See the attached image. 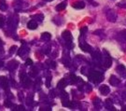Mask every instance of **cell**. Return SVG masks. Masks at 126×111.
I'll list each match as a JSON object with an SVG mask.
<instances>
[{"label":"cell","instance_id":"9a60e30c","mask_svg":"<svg viewBox=\"0 0 126 111\" xmlns=\"http://www.w3.org/2000/svg\"><path fill=\"white\" fill-rule=\"evenodd\" d=\"M27 27L30 30H35V29L37 28V22L35 20H31V21H29L28 23H27Z\"/></svg>","mask_w":126,"mask_h":111},{"label":"cell","instance_id":"f35d334b","mask_svg":"<svg viewBox=\"0 0 126 111\" xmlns=\"http://www.w3.org/2000/svg\"><path fill=\"white\" fill-rule=\"evenodd\" d=\"M122 99H123L124 101H126V92H123V93H122Z\"/></svg>","mask_w":126,"mask_h":111},{"label":"cell","instance_id":"1f68e13d","mask_svg":"<svg viewBox=\"0 0 126 111\" xmlns=\"http://www.w3.org/2000/svg\"><path fill=\"white\" fill-rule=\"evenodd\" d=\"M120 36H122L123 39L126 40V29H125V30H122V31L120 33Z\"/></svg>","mask_w":126,"mask_h":111},{"label":"cell","instance_id":"cb8c5ba5","mask_svg":"<svg viewBox=\"0 0 126 111\" xmlns=\"http://www.w3.org/2000/svg\"><path fill=\"white\" fill-rule=\"evenodd\" d=\"M118 7L122 8V9H126V0H122L121 2H119L117 4Z\"/></svg>","mask_w":126,"mask_h":111},{"label":"cell","instance_id":"b9f144b4","mask_svg":"<svg viewBox=\"0 0 126 111\" xmlns=\"http://www.w3.org/2000/svg\"><path fill=\"white\" fill-rule=\"evenodd\" d=\"M2 66H3V62H2V61H0V68H1Z\"/></svg>","mask_w":126,"mask_h":111},{"label":"cell","instance_id":"74e56055","mask_svg":"<svg viewBox=\"0 0 126 111\" xmlns=\"http://www.w3.org/2000/svg\"><path fill=\"white\" fill-rule=\"evenodd\" d=\"M4 56V49L0 48V58H2Z\"/></svg>","mask_w":126,"mask_h":111},{"label":"cell","instance_id":"7a4b0ae2","mask_svg":"<svg viewBox=\"0 0 126 111\" xmlns=\"http://www.w3.org/2000/svg\"><path fill=\"white\" fill-rule=\"evenodd\" d=\"M89 79L91 81H93L94 83H99L100 81L103 80V75H102V73L98 71H92L89 74Z\"/></svg>","mask_w":126,"mask_h":111},{"label":"cell","instance_id":"484cf974","mask_svg":"<svg viewBox=\"0 0 126 111\" xmlns=\"http://www.w3.org/2000/svg\"><path fill=\"white\" fill-rule=\"evenodd\" d=\"M61 98H62V101H65V100H68V95L65 92H62L61 93Z\"/></svg>","mask_w":126,"mask_h":111},{"label":"cell","instance_id":"8fae6325","mask_svg":"<svg viewBox=\"0 0 126 111\" xmlns=\"http://www.w3.org/2000/svg\"><path fill=\"white\" fill-rule=\"evenodd\" d=\"M99 92L103 95H108V93H110V88L108 87V85H101L99 87Z\"/></svg>","mask_w":126,"mask_h":111},{"label":"cell","instance_id":"f1b7e54d","mask_svg":"<svg viewBox=\"0 0 126 111\" xmlns=\"http://www.w3.org/2000/svg\"><path fill=\"white\" fill-rule=\"evenodd\" d=\"M16 50H17V47L16 46H12L10 49H9V54H13L16 52Z\"/></svg>","mask_w":126,"mask_h":111},{"label":"cell","instance_id":"603a6c76","mask_svg":"<svg viewBox=\"0 0 126 111\" xmlns=\"http://www.w3.org/2000/svg\"><path fill=\"white\" fill-rule=\"evenodd\" d=\"M46 63L48 64V66L50 67V68H52V69H54V68L56 67V63H55V62H53V61H47Z\"/></svg>","mask_w":126,"mask_h":111},{"label":"cell","instance_id":"5bb4252c","mask_svg":"<svg viewBox=\"0 0 126 111\" xmlns=\"http://www.w3.org/2000/svg\"><path fill=\"white\" fill-rule=\"evenodd\" d=\"M73 8L76 9H82L85 8V3L83 1H77L72 5Z\"/></svg>","mask_w":126,"mask_h":111},{"label":"cell","instance_id":"7402d4cb","mask_svg":"<svg viewBox=\"0 0 126 111\" xmlns=\"http://www.w3.org/2000/svg\"><path fill=\"white\" fill-rule=\"evenodd\" d=\"M32 18L36 19V21H38V22H42V21L44 20V16H43L42 14H37V15H34V16H32Z\"/></svg>","mask_w":126,"mask_h":111},{"label":"cell","instance_id":"ba28073f","mask_svg":"<svg viewBox=\"0 0 126 111\" xmlns=\"http://www.w3.org/2000/svg\"><path fill=\"white\" fill-rule=\"evenodd\" d=\"M0 87L5 90L9 89V81H8V79L4 76L0 77Z\"/></svg>","mask_w":126,"mask_h":111},{"label":"cell","instance_id":"ffe728a7","mask_svg":"<svg viewBox=\"0 0 126 111\" xmlns=\"http://www.w3.org/2000/svg\"><path fill=\"white\" fill-rule=\"evenodd\" d=\"M8 9V5L5 2V0H0V10L6 11Z\"/></svg>","mask_w":126,"mask_h":111},{"label":"cell","instance_id":"4dcf8cb0","mask_svg":"<svg viewBox=\"0 0 126 111\" xmlns=\"http://www.w3.org/2000/svg\"><path fill=\"white\" fill-rule=\"evenodd\" d=\"M95 35H97V36H105V33L103 31H101V30H97V31L94 32Z\"/></svg>","mask_w":126,"mask_h":111},{"label":"cell","instance_id":"e575fe53","mask_svg":"<svg viewBox=\"0 0 126 111\" xmlns=\"http://www.w3.org/2000/svg\"><path fill=\"white\" fill-rule=\"evenodd\" d=\"M25 64L26 65H32L33 64V61H32L31 59H27L26 61H25Z\"/></svg>","mask_w":126,"mask_h":111},{"label":"cell","instance_id":"836d02e7","mask_svg":"<svg viewBox=\"0 0 126 111\" xmlns=\"http://www.w3.org/2000/svg\"><path fill=\"white\" fill-rule=\"evenodd\" d=\"M88 31V29H87V27H83V28H82V29H81L80 30V34H81V36H84V34H85L86 32Z\"/></svg>","mask_w":126,"mask_h":111},{"label":"cell","instance_id":"52a82bcc","mask_svg":"<svg viewBox=\"0 0 126 111\" xmlns=\"http://www.w3.org/2000/svg\"><path fill=\"white\" fill-rule=\"evenodd\" d=\"M118 74L121 76L122 78H126V67L122 64H119L116 68Z\"/></svg>","mask_w":126,"mask_h":111},{"label":"cell","instance_id":"83f0119b","mask_svg":"<svg viewBox=\"0 0 126 111\" xmlns=\"http://www.w3.org/2000/svg\"><path fill=\"white\" fill-rule=\"evenodd\" d=\"M5 24V17L3 15H0V28L4 26Z\"/></svg>","mask_w":126,"mask_h":111},{"label":"cell","instance_id":"4316f807","mask_svg":"<svg viewBox=\"0 0 126 111\" xmlns=\"http://www.w3.org/2000/svg\"><path fill=\"white\" fill-rule=\"evenodd\" d=\"M32 103H33V96H32V95H29L26 99V105L27 106H31Z\"/></svg>","mask_w":126,"mask_h":111},{"label":"cell","instance_id":"f546056e","mask_svg":"<svg viewBox=\"0 0 126 111\" xmlns=\"http://www.w3.org/2000/svg\"><path fill=\"white\" fill-rule=\"evenodd\" d=\"M36 75H37V70H36V68L32 69L31 72H30V76H32V77H36Z\"/></svg>","mask_w":126,"mask_h":111},{"label":"cell","instance_id":"277c9868","mask_svg":"<svg viewBox=\"0 0 126 111\" xmlns=\"http://www.w3.org/2000/svg\"><path fill=\"white\" fill-rule=\"evenodd\" d=\"M20 78H21V82L23 83L26 88H28L30 85H31V83H32V81H31V79L27 77L24 73H23V74H21L20 75Z\"/></svg>","mask_w":126,"mask_h":111},{"label":"cell","instance_id":"60d3db41","mask_svg":"<svg viewBox=\"0 0 126 111\" xmlns=\"http://www.w3.org/2000/svg\"><path fill=\"white\" fill-rule=\"evenodd\" d=\"M2 45H3V41H2V39L0 38V47H2Z\"/></svg>","mask_w":126,"mask_h":111},{"label":"cell","instance_id":"8992f818","mask_svg":"<svg viewBox=\"0 0 126 111\" xmlns=\"http://www.w3.org/2000/svg\"><path fill=\"white\" fill-rule=\"evenodd\" d=\"M19 65V63L17 61H15V60H11V61H9L8 63V64H7V68L9 69V71H14Z\"/></svg>","mask_w":126,"mask_h":111},{"label":"cell","instance_id":"7c38bea8","mask_svg":"<svg viewBox=\"0 0 126 111\" xmlns=\"http://www.w3.org/2000/svg\"><path fill=\"white\" fill-rule=\"evenodd\" d=\"M105 107H106L108 110H116L114 106H113V103L111 99H107V100L105 101Z\"/></svg>","mask_w":126,"mask_h":111},{"label":"cell","instance_id":"44dd1931","mask_svg":"<svg viewBox=\"0 0 126 111\" xmlns=\"http://www.w3.org/2000/svg\"><path fill=\"white\" fill-rule=\"evenodd\" d=\"M94 107L96 108H100V107H102V102H101V100H100L99 98H95L94 100Z\"/></svg>","mask_w":126,"mask_h":111},{"label":"cell","instance_id":"8d00e7d4","mask_svg":"<svg viewBox=\"0 0 126 111\" xmlns=\"http://www.w3.org/2000/svg\"><path fill=\"white\" fill-rule=\"evenodd\" d=\"M17 108H18L17 110H21V111L25 110V109H24V107H23V106H19V107H17Z\"/></svg>","mask_w":126,"mask_h":111},{"label":"cell","instance_id":"4fadbf2b","mask_svg":"<svg viewBox=\"0 0 126 111\" xmlns=\"http://www.w3.org/2000/svg\"><path fill=\"white\" fill-rule=\"evenodd\" d=\"M109 83L112 86H117L121 83V79L119 78H117L116 76H111L110 79H109Z\"/></svg>","mask_w":126,"mask_h":111},{"label":"cell","instance_id":"d4e9b609","mask_svg":"<svg viewBox=\"0 0 126 111\" xmlns=\"http://www.w3.org/2000/svg\"><path fill=\"white\" fill-rule=\"evenodd\" d=\"M4 106L7 107H12V102H11L9 99H6L4 102Z\"/></svg>","mask_w":126,"mask_h":111},{"label":"cell","instance_id":"d590c367","mask_svg":"<svg viewBox=\"0 0 126 111\" xmlns=\"http://www.w3.org/2000/svg\"><path fill=\"white\" fill-rule=\"evenodd\" d=\"M23 93H19V99L21 100V101H23Z\"/></svg>","mask_w":126,"mask_h":111},{"label":"cell","instance_id":"d6a6232c","mask_svg":"<svg viewBox=\"0 0 126 111\" xmlns=\"http://www.w3.org/2000/svg\"><path fill=\"white\" fill-rule=\"evenodd\" d=\"M50 79H51V77H48L47 78V81H46V85H47V87H49L50 88Z\"/></svg>","mask_w":126,"mask_h":111},{"label":"cell","instance_id":"2e32d148","mask_svg":"<svg viewBox=\"0 0 126 111\" xmlns=\"http://www.w3.org/2000/svg\"><path fill=\"white\" fill-rule=\"evenodd\" d=\"M66 85H67V81L64 79H62L60 80L58 82V85H57V88L58 89H61L63 90V88H65L66 87Z\"/></svg>","mask_w":126,"mask_h":111},{"label":"cell","instance_id":"ee69618b","mask_svg":"<svg viewBox=\"0 0 126 111\" xmlns=\"http://www.w3.org/2000/svg\"><path fill=\"white\" fill-rule=\"evenodd\" d=\"M122 108H123V110H126V106H125V107H123Z\"/></svg>","mask_w":126,"mask_h":111},{"label":"cell","instance_id":"30bf717a","mask_svg":"<svg viewBox=\"0 0 126 111\" xmlns=\"http://www.w3.org/2000/svg\"><path fill=\"white\" fill-rule=\"evenodd\" d=\"M106 54H107V56L103 58L104 59V65H105V67L108 68V67L111 66V64H112V60H111L110 56L107 53V51H106Z\"/></svg>","mask_w":126,"mask_h":111},{"label":"cell","instance_id":"6da1fadb","mask_svg":"<svg viewBox=\"0 0 126 111\" xmlns=\"http://www.w3.org/2000/svg\"><path fill=\"white\" fill-rule=\"evenodd\" d=\"M62 37H63V39H64V41L66 42V45L68 46V48L69 49H72L73 47H74V44L72 43L73 41V36L72 35H71V33L69 31H63V33H62Z\"/></svg>","mask_w":126,"mask_h":111},{"label":"cell","instance_id":"5b68a950","mask_svg":"<svg viewBox=\"0 0 126 111\" xmlns=\"http://www.w3.org/2000/svg\"><path fill=\"white\" fill-rule=\"evenodd\" d=\"M79 47H80V49H82L83 51H85V52H93V48H92L89 44H87L86 42H84V41H80Z\"/></svg>","mask_w":126,"mask_h":111},{"label":"cell","instance_id":"ac0fdd59","mask_svg":"<svg viewBox=\"0 0 126 111\" xmlns=\"http://www.w3.org/2000/svg\"><path fill=\"white\" fill-rule=\"evenodd\" d=\"M50 38H51V35L48 32H45L41 35V40H43V41H49Z\"/></svg>","mask_w":126,"mask_h":111},{"label":"cell","instance_id":"e0dca14e","mask_svg":"<svg viewBox=\"0 0 126 111\" xmlns=\"http://www.w3.org/2000/svg\"><path fill=\"white\" fill-rule=\"evenodd\" d=\"M66 5H67V2H66V1H63V2L60 3L59 5H57V6H56V8H55V9H56L57 11L63 10V9H64L65 8H66Z\"/></svg>","mask_w":126,"mask_h":111},{"label":"cell","instance_id":"ab89813d","mask_svg":"<svg viewBox=\"0 0 126 111\" xmlns=\"http://www.w3.org/2000/svg\"><path fill=\"white\" fill-rule=\"evenodd\" d=\"M50 96H51L52 98L55 97V94H54V92H53V91H51V92L50 93Z\"/></svg>","mask_w":126,"mask_h":111},{"label":"cell","instance_id":"7bdbcfd3","mask_svg":"<svg viewBox=\"0 0 126 111\" xmlns=\"http://www.w3.org/2000/svg\"><path fill=\"white\" fill-rule=\"evenodd\" d=\"M44 1H46V2H50V1H53V0H44Z\"/></svg>","mask_w":126,"mask_h":111},{"label":"cell","instance_id":"9c48e42d","mask_svg":"<svg viewBox=\"0 0 126 111\" xmlns=\"http://www.w3.org/2000/svg\"><path fill=\"white\" fill-rule=\"evenodd\" d=\"M93 59H94V61L95 63H100L102 62V60H103V56L98 51H94V52H93Z\"/></svg>","mask_w":126,"mask_h":111},{"label":"cell","instance_id":"d6986e66","mask_svg":"<svg viewBox=\"0 0 126 111\" xmlns=\"http://www.w3.org/2000/svg\"><path fill=\"white\" fill-rule=\"evenodd\" d=\"M29 52V49H27L26 47H21V49H20V50H19L18 54L20 55V56H23V55H25L26 53H28Z\"/></svg>","mask_w":126,"mask_h":111},{"label":"cell","instance_id":"3957f363","mask_svg":"<svg viewBox=\"0 0 126 111\" xmlns=\"http://www.w3.org/2000/svg\"><path fill=\"white\" fill-rule=\"evenodd\" d=\"M107 19L109 22H115L117 21V14L113 9H108L107 11Z\"/></svg>","mask_w":126,"mask_h":111}]
</instances>
